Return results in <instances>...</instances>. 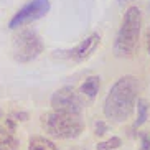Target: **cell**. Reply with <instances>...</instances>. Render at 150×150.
<instances>
[{
	"label": "cell",
	"mask_w": 150,
	"mask_h": 150,
	"mask_svg": "<svg viewBox=\"0 0 150 150\" xmlns=\"http://www.w3.org/2000/svg\"><path fill=\"white\" fill-rule=\"evenodd\" d=\"M117 2H119V5H124L125 2H127V0H117Z\"/></svg>",
	"instance_id": "obj_18"
},
{
	"label": "cell",
	"mask_w": 150,
	"mask_h": 150,
	"mask_svg": "<svg viewBox=\"0 0 150 150\" xmlns=\"http://www.w3.org/2000/svg\"><path fill=\"white\" fill-rule=\"evenodd\" d=\"M97 150H109V149H97Z\"/></svg>",
	"instance_id": "obj_21"
},
{
	"label": "cell",
	"mask_w": 150,
	"mask_h": 150,
	"mask_svg": "<svg viewBox=\"0 0 150 150\" xmlns=\"http://www.w3.org/2000/svg\"><path fill=\"white\" fill-rule=\"evenodd\" d=\"M142 30V13L135 5L124 12L120 28L114 41V54L117 58H132L139 48Z\"/></svg>",
	"instance_id": "obj_2"
},
{
	"label": "cell",
	"mask_w": 150,
	"mask_h": 150,
	"mask_svg": "<svg viewBox=\"0 0 150 150\" xmlns=\"http://www.w3.org/2000/svg\"><path fill=\"white\" fill-rule=\"evenodd\" d=\"M2 114H4V112H2V109H0V117H2Z\"/></svg>",
	"instance_id": "obj_20"
},
{
	"label": "cell",
	"mask_w": 150,
	"mask_h": 150,
	"mask_svg": "<svg viewBox=\"0 0 150 150\" xmlns=\"http://www.w3.org/2000/svg\"><path fill=\"white\" fill-rule=\"evenodd\" d=\"M41 127L45 132L56 139H78L84 132V120L81 114H68L51 110L41 115Z\"/></svg>",
	"instance_id": "obj_3"
},
{
	"label": "cell",
	"mask_w": 150,
	"mask_h": 150,
	"mask_svg": "<svg viewBox=\"0 0 150 150\" xmlns=\"http://www.w3.org/2000/svg\"><path fill=\"white\" fill-rule=\"evenodd\" d=\"M122 145V139L120 137H110L106 142H99L97 149H109V150H119Z\"/></svg>",
	"instance_id": "obj_12"
},
{
	"label": "cell",
	"mask_w": 150,
	"mask_h": 150,
	"mask_svg": "<svg viewBox=\"0 0 150 150\" xmlns=\"http://www.w3.org/2000/svg\"><path fill=\"white\" fill-rule=\"evenodd\" d=\"M28 150H58V147L54 145L53 140H50L46 137L35 135L28 142Z\"/></svg>",
	"instance_id": "obj_10"
},
{
	"label": "cell",
	"mask_w": 150,
	"mask_h": 150,
	"mask_svg": "<svg viewBox=\"0 0 150 150\" xmlns=\"http://www.w3.org/2000/svg\"><path fill=\"white\" fill-rule=\"evenodd\" d=\"M140 91V83L135 76L125 74L112 84L106 99H104V115L112 122L122 124L130 119L137 104V97Z\"/></svg>",
	"instance_id": "obj_1"
},
{
	"label": "cell",
	"mask_w": 150,
	"mask_h": 150,
	"mask_svg": "<svg viewBox=\"0 0 150 150\" xmlns=\"http://www.w3.org/2000/svg\"><path fill=\"white\" fill-rule=\"evenodd\" d=\"M5 129L10 130V132H15V129H17V120H13L12 117H7V119H5Z\"/></svg>",
	"instance_id": "obj_15"
},
{
	"label": "cell",
	"mask_w": 150,
	"mask_h": 150,
	"mask_svg": "<svg viewBox=\"0 0 150 150\" xmlns=\"http://www.w3.org/2000/svg\"><path fill=\"white\" fill-rule=\"evenodd\" d=\"M135 107H137V119L134 122V129L144 125L145 120L149 119V102L145 99H137Z\"/></svg>",
	"instance_id": "obj_11"
},
{
	"label": "cell",
	"mask_w": 150,
	"mask_h": 150,
	"mask_svg": "<svg viewBox=\"0 0 150 150\" xmlns=\"http://www.w3.org/2000/svg\"><path fill=\"white\" fill-rule=\"evenodd\" d=\"M50 102H51L53 110L68 112V114H81L84 107L83 96L71 86H64V88L54 91Z\"/></svg>",
	"instance_id": "obj_5"
},
{
	"label": "cell",
	"mask_w": 150,
	"mask_h": 150,
	"mask_svg": "<svg viewBox=\"0 0 150 150\" xmlns=\"http://www.w3.org/2000/svg\"><path fill=\"white\" fill-rule=\"evenodd\" d=\"M50 8H51L50 0H31V2H28L25 7H22V8L12 17L8 27L12 28V30H15V28L23 27V25H27V23L40 20V18H43L45 15L48 13Z\"/></svg>",
	"instance_id": "obj_6"
},
{
	"label": "cell",
	"mask_w": 150,
	"mask_h": 150,
	"mask_svg": "<svg viewBox=\"0 0 150 150\" xmlns=\"http://www.w3.org/2000/svg\"><path fill=\"white\" fill-rule=\"evenodd\" d=\"M10 117H12V119L13 120H22V122H25V120H28V117H30V115H28V112H23V110H18V112H13V114H10Z\"/></svg>",
	"instance_id": "obj_14"
},
{
	"label": "cell",
	"mask_w": 150,
	"mask_h": 150,
	"mask_svg": "<svg viewBox=\"0 0 150 150\" xmlns=\"http://www.w3.org/2000/svg\"><path fill=\"white\" fill-rule=\"evenodd\" d=\"M106 132H107V124L104 120H96V124H94V134L102 137Z\"/></svg>",
	"instance_id": "obj_13"
},
{
	"label": "cell",
	"mask_w": 150,
	"mask_h": 150,
	"mask_svg": "<svg viewBox=\"0 0 150 150\" xmlns=\"http://www.w3.org/2000/svg\"><path fill=\"white\" fill-rule=\"evenodd\" d=\"M140 150H150V147H144V145H142V147H140Z\"/></svg>",
	"instance_id": "obj_19"
},
{
	"label": "cell",
	"mask_w": 150,
	"mask_h": 150,
	"mask_svg": "<svg viewBox=\"0 0 150 150\" xmlns=\"http://www.w3.org/2000/svg\"><path fill=\"white\" fill-rule=\"evenodd\" d=\"M20 140L15 137L13 132L0 127V150H18Z\"/></svg>",
	"instance_id": "obj_9"
},
{
	"label": "cell",
	"mask_w": 150,
	"mask_h": 150,
	"mask_svg": "<svg viewBox=\"0 0 150 150\" xmlns=\"http://www.w3.org/2000/svg\"><path fill=\"white\" fill-rule=\"evenodd\" d=\"M145 43H147V51H149V54H150V28L145 33Z\"/></svg>",
	"instance_id": "obj_16"
},
{
	"label": "cell",
	"mask_w": 150,
	"mask_h": 150,
	"mask_svg": "<svg viewBox=\"0 0 150 150\" xmlns=\"http://www.w3.org/2000/svg\"><path fill=\"white\" fill-rule=\"evenodd\" d=\"M99 43H101V35H99V33H91L88 38H84L81 43H78L74 48L71 50L69 58L74 59V61H78V63L84 61V59H88V58L96 51Z\"/></svg>",
	"instance_id": "obj_7"
},
{
	"label": "cell",
	"mask_w": 150,
	"mask_h": 150,
	"mask_svg": "<svg viewBox=\"0 0 150 150\" xmlns=\"http://www.w3.org/2000/svg\"><path fill=\"white\" fill-rule=\"evenodd\" d=\"M71 150H86V149H83V147H73Z\"/></svg>",
	"instance_id": "obj_17"
},
{
	"label": "cell",
	"mask_w": 150,
	"mask_h": 150,
	"mask_svg": "<svg viewBox=\"0 0 150 150\" xmlns=\"http://www.w3.org/2000/svg\"><path fill=\"white\" fill-rule=\"evenodd\" d=\"M45 50V45L38 33L33 30H23L13 38L12 56L18 63H30L40 56Z\"/></svg>",
	"instance_id": "obj_4"
},
{
	"label": "cell",
	"mask_w": 150,
	"mask_h": 150,
	"mask_svg": "<svg viewBox=\"0 0 150 150\" xmlns=\"http://www.w3.org/2000/svg\"><path fill=\"white\" fill-rule=\"evenodd\" d=\"M99 88H101V78L99 76H89L81 84L79 94L84 97H88L89 101H93L94 97L97 96V93H99Z\"/></svg>",
	"instance_id": "obj_8"
}]
</instances>
